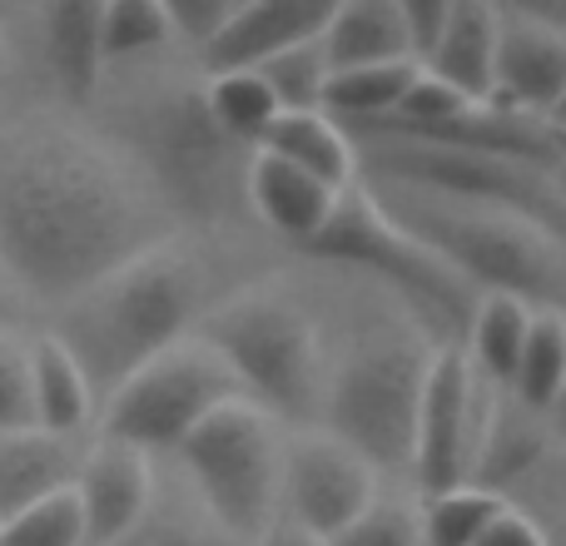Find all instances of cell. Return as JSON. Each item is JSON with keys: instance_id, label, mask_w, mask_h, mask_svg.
Returning <instances> with one entry per match:
<instances>
[{"instance_id": "6da1fadb", "label": "cell", "mask_w": 566, "mask_h": 546, "mask_svg": "<svg viewBox=\"0 0 566 546\" xmlns=\"http://www.w3.org/2000/svg\"><path fill=\"white\" fill-rule=\"evenodd\" d=\"M169 209L135 165L75 135L0 145V273L65 308L115 269L169 244Z\"/></svg>"}, {"instance_id": "7a4b0ae2", "label": "cell", "mask_w": 566, "mask_h": 546, "mask_svg": "<svg viewBox=\"0 0 566 546\" xmlns=\"http://www.w3.org/2000/svg\"><path fill=\"white\" fill-rule=\"evenodd\" d=\"M209 308V273L175 239L115 269L60 308L55 338L80 363L95 402L175 343L195 338Z\"/></svg>"}, {"instance_id": "3957f363", "label": "cell", "mask_w": 566, "mask_h": 546, "mask_svg": "<svg viewBox=\"0 0 566 546\" xmlns=\"http://www.w3.org/2000/svg\"><path fill=\"white\" fill-rule=\"evenodd\" d=\"M408 204H388V219L408 229L432 259H442L472 293H507L527 308H562L566 303V244L557 229L522 219L512 209H478V204H448V199L408 195L392 189Z\"/></svg>"}, {"instance_id": "277c9868", "label": "cell", "mask_w": 566, "mask_h": 546, "mask_svg": "<svg viewBox=\"0 0 566 546\" xmlns=\"http://www.w3.org/2000/svg\"><path fill=\"white\" fill-rule=\"evenodd\" d=\"M195 333L224 358L239 392L254 408H264L274 422H303L308 432L318 428L328 358L308 308L293 293L274 283L239 288L209 303Z\"/></svg>"}, {"instance_id": "5b68a950", "label": "cell", "mask_w": 566, "mask_h": 546, "mask_svg": "<svg viewBox=\"0 0 566 546\" xmlns=\"http://www.w3.org/2000/svg\"><path fill=\"white\" fill-rule=\"evenodd\" d=\"M428 363L432 348L418 333H373L353 343L328 363L313 432L358 452L373 472H408Z\"/></svg>"}, {"instance_id": "8992f818", "label": "cell", "mask_w": 566, "mask_h": 546, "mask_svg": "<svg viewBox=\"0 0 566 546\" xmlns=\"http://www.w3.org/2000/svg\"><path fill=\"white\" fill-rule=\"evenodd\" d=\"M175 458L224 542L254 546L279 522L283 438L279 422L249 398L209 412L175 448Z\"/></svg>"}, {"instance_id": "52a82bcc", "label": "cell", "mask_w": 566, "mask_h": 546, "mask_svg": "<svg viewBox=\"0 0 566 546\" xmlns=\"http://www.w3.org/2000/svg\"><path fill=\"white\" fill-rule=\"evenodd\" d=\"M125 149L155 199L175 214H224V199L244 189L249 149L229 145L209 119L205 95L195 90H165L149 95L119 119Z\"/></svg>"}, {"instance_id": "ba28073f", "label": "cell", "mask_w": 566, "mask_h": 546, "mask_svg": "<svg viewBox=\"0 0 566 546\" xmlns=\"http://www.w3.org/2000/svg\"><path fill=\"white\" fill-rule=\"evenodd\" d=\"M244 398L234 382V372L224 368L214 348L205 338H185L169 353L149 358L139 372H129L115 392L105 398L99 412V438L125 442V448L145 452H175L199 422L214 408Z\"/></svg>"}, {"instance_id": "9c48e42d", "label": "cell", "mask_w": 566, "mask_h": 546, "mask_svg": "<svg viewBox=\"0 0 566 546\" xmlns=\"http://www.w3.org/2000/svg\"><path fill=\"white\" fill-rule=\"evenodd\" d=\"M308 254L373 269L378 279H388L392 288L408 293L422 313H432V318L458 323V318H472V308H478V293L442 264V259H432L408 229L392 224L388 209L358 185L338 195V209H333L328 229L308 244Z\"/></svg>"}, {"instance_id": "30bf717a", "label": "cell", "mask_w": 566, "mask_h": 546, "mask_svg": "<svg viewBox=\"0 0 566 546\" xmlns=\"http://www.w3.org/2000/svg\"><path fill=\"white\" fill-rule=\"evenodd\" d=\"M478 388L482 378L472 372L468 353L458 343L432 348L428 382H422V402H418V432H412V468H408L422 502L442 497L452 487H468L472 452H478L482 422H488L478 418Z\"/></svg>"}, {"instance_id": "8fae6325", "label": "cell", "mask_w": 566, "mask_h": 546, "mask_svg": "<svg viewBox=\"0 0 566 546\" xmlns=\"http://www.w3.org/2000/svg\"><path fill=\"white\" fill-rule=\"evenodd\" d=\"M373 502H378V472L358 452L343 448V442L323 438V432H303L298 442L283 448L279 507H283V522L303 527L308 537L333 542Z\"/></svg>"}, {"instance_id": "7c38bea8", "label": "cell", "mask_w": 566, "mask_h": 546, "mask_svg": "<svg viewBox=\"0 0 566 546\" xmlns=\"http://www.w3.org/2000/svg\"><path fill=\"white\" fill-rule=\"evenodd\" d=\"M566 90V30L537 6H497V70L492 105L547 125Z\"/></svg>"}, {"instance_id": "4fadbf2b", "label": "cell", "mask_w": 566, "mask_h": 546, "mask_svg": "<svg viewBox=\"0 0 566 546\" xmlns=\"http://www.w3.org/2000/svg\"><path fill=\"white\" fill-rule=\"evenodd\" d=\"M75 497L80 517H85V546H115L155 507V468H149L145 452L99 438L80 458Z\"/></svg>"}, {"instance_id": "5bb4252c", "label": "cell", "mask_w": 566, "mask_h": 546, "mask_svg": "<svg viewBox=\"0 0 566 546\" xmlns=\"http://www.w3.org/2000/svg\"><path fill=\"white\" fill-rule=\"evenodd\" d=\"M333 15V0H239L229 25L199 50L205 75H234V70H259L283 45L323 35Z\"/></svg>"}, {"instance_id": "9a60e30c", "label": "cell", "mask_w": 566, "mask_h": 546, "mask_svg": "<svg viewBox=\"0 0 566 546\" xmlns=\"http://www.w3.org/2000/svg\"><path fill=\"white\" fill-rule=\"evenodd\" d=\"M35 35L45 50L50 85L65 105H90L105 85V50H99V0H50L35 10Z\"/></svg>"}, {"instance_id": "2e32d148", "label": "cell", "mask_w": 566, "mask_h": 546, "mask_svg": "<svg viewBox=\"0 0 566 546\" xmlns=\"http://www.w3.org/2000/svg\"><path fill=\"white\" fill-rule=\"evenodd\" d=\"M244 199L279 239H289L298 249H308L328 229L333 209H338V195L328 185L308 179L303 169H293L289 159L269 155V149H254V159H249Z\"/></svg>"}, {"instance_id": "e0dca14e", "label": "cell", "mask_w": 566, "mask_h": 546, "mask_svg": "<svg viewBox=\"0 0 566 546\" xmlns=\"http://www.w3.org/2000/svg\"><path fill=\"white\" fill-rule=\"evenodd\" d=\"M432 80L452 85L472 105H492V70H497V6L492 0H448L432 55L422 60Z\"/></svg>"}, {"instance_id": "ac0fdd59", "label": "cell", "mask_w": 566, "mask_h": 546, "mask_svg": "<svg viewBox=\"0 0 566 546\" xmlns=\"http://www.w3.org/2000/svg\"><path fill=\"white\" fill-rule=\"evenodd\" d=\"M80 458L70 438H50V432H15L0 438V522L30 512L35 502L55 497V492L75 487Z\"/></svg>"}, {"instance_id": "d6986e66", "label": "cell", "mask_w": 566, "mask_h": 546, "mask_svg": "<svg viewBox=\"0 0 566 546\" xmlns=\"http://www.w3.org/2000/svg\"><path fill=\"white\" fill-rule=\"evenodd\" d=\"M323 55L328 70H363L392 65L408 55V30H402V0H333V15L323 25Z\"/></svg>"}, {"instance_id": "ffe728a7", "label": "cell", "mask_w": 566, "mask_h": 546, "mask_svg": "<svg viewBox=\"0 0 566 546\" xmlns=\"http://www.w3.org/2000/svg\"><path fill=\"white\" fill-rule=\"evenodd\" d=\"M259 149L289 159L293 169H303L308 179L328 185L333 195L353 189V179H358V145H353L348 129L333 125L323 109H308V115H279Z\"/></svg>"}, {"instance_id": "44dd1931", "label": "cell", "mask_w": 566, "mask_h": 546, "mask_svg": "<svg viewBox=\"0 0 566 546\" xmlns=\"http://www.w3.org/2000/svg\"><path fill=\"white\" fill-rule=\"evenodd\" d=\"M30 402H35V428L50 438H75L95 412V392L55 333H40L30 343Z\"/></svg>"}, {"instance_id": "7402d4cb", "label": "cell", "mask_w": 566, "mask_h": 546, "mask_svg": "<svg viewBox=\"0 0 566 546\" xmlns=\"http://www.w3.org/2000/svg\"><path fill=\"white\" fill-rule=\"evenodd\" d=\"M412 80H418V65H412V60L333 70L328 85H323V115H328L333 125H343L348 135L353 129H368V125H388Z\"/></svg>"}, {"instance_id": "603a6c76", "label": "cell", "mask_w": 566, "mask_h": 546, "mask_svg": "<svg viewBox=\"0 0 566 546\" xmlns=\"http://www.w3.org/2000/svg\"><path fill=\"white\" fill-rule=\"evenodd\" d=\"M527 323L532 308L522 298H507V293H482L478 308L468 318V363L488 388L507 392L512 372H517L522 343H527Z\"/></svg>"}, {"instance_id": "cb8c5ba5", "label": "cell", "mask_w": 566, "mask_h": 546, "mask_svg": "<svg viewBox=\"0 0 566 546\" xmlns=\"http://www.w3.org/2000/svg\"><path fill=\"white\" fill-rule=\"evenodd\" d=\"M566 392V308H532L527 343H522L517 372L507 382V398L517 408L547 418Z\"/></svg>"}, {"instance_id": "d4e9b609", "label": "cell", "mask_w": 566, "mask_h": 546, "mask_svg": "<svg viewBox=\"0 0 566 546\" xmlns=\"http://www.w3.org/2000/svg\"><path fill=\"white\" fill-rule=\"evenodd\" d=\"M199 95H205V109H209V119L219 125V135H224L229 145L249 149V155L264 145V135L274 129V119H279L274 95H269V85L254 75V70L205 75Z\"/></svg>"}, {"instance_id": "484cf974", "label": "cell", "mask_w": 566, "mask_h": 546, "mask_svg": "<svg viewBox=\"0 0 566 546\" xmlns=\"http://www.w3.org/2000/svg\"><path fill=\"white\" fill-rule=\"evenodd\" d=\"M99 50H105V70L175 50L165 0H99Z\"/></svg>"}, {"instance_id": "4316f807", "label": "cell", "mask_w": 566, "mask_h": 546, "mask_svg": "<svg viewBox=\"0 0 566 546\" xmlns=\"http://www.w3.org/2000/svg\"><path fill=\"white\" fill-rule=\"evenodd\" d=\"M269 85L279 115H308V109H323V85H328V55H323V40H298V45H283L279 55H269L264 65L254 70Z\"/></svg>"}, {"instance_id": "83f0119b", "label": "cell", "mask_w": 566, "mask_h": 546, "mask_svg": "<svg viewBox=\"0 0 566 546\" xmlns=\"http://www.w3.org/2000/svg\"><path fill=\"white\" fill-rule=\"evenodd\" d=\"M502 507H507V497L482 487H452L442 497H428L418 512L422 546H478V537L492 527Z\"/></svg>"}, {"instance_id": "f1b7e54d", "label": "cell", "mask_w": 566, "mask_h": 546, "mask_svg": "<svg viewBox=\"0 0 566 546\" xmlns=\"http://www.w3.org/2000/svg\"><path fill=\"white\" fill-rule=\"evenodd\" d=\"M0 546H85V517H80L75 487L35 502L20 517L0 522Z\"/></svg>"}, {"instance_id": "f546056e", "label": "cell", "mask_w": 566, "mask_h": 546, "mask_svg": "<svg viewBox=\"0 0 566 546\" xmlns=\"http://www.w3.org/2000/svg\"><path fill=\"white\" fill-rule=\"evenodd\" d=\"M328 546H422V522L408 502H392L378 492V502L358 522H348Z\"/></svg>"}, {"instance_id": "4dcf8cb0", "label": "cell", "mask_w": 566, "mask_h": 546, "mask_svg": "<svg viewBox=\"0 0 566 546\" xmlns=\"http://www.w3.org/2000/svg\"><path fill=\"white\" fill-rule=\"evenodd\" d=\"M35 428V402H30V348L0 333V438Z\"/></svg>"}, {"instance_id": "1f68e13d", "label": "cell", "mask_w": 566, "mask_h": 546, "mask_svg": "<svg viewBox=\"0 0 566 546\" xmlns=\"http://www.w3.org/2000/svg\"><path fill=\"white\" fill-rule=\"evenodd\" d=\"M234 6L239 0H165L169 25H175V45H189L199 55V50L229 25Z\"/></svg>"}, {"instance_id": "d6a6232c", "label": "cell", "mask_w": 566, "mask_h": 546, "mask_svg": "<svg viewBox=\"0 0 566 546\" xmlns=\"http://www.w3.org/2000/svg\"><path fill=\"white\" fill-rule=\"evenodd\" d=\"M442 25H448V0H402V30H408V55L422 70V60L432 55Z\"/></svg>"}, {"instance_id": "836d02e7", "label": "cell", "mask_w": 566, "mask_h": 546, "mask_svg": "<svg viewBox=\"0 0 566 546\" xmlns=\"http://www.w3.org/2000/svg\"><path fill=\"white\" fill-rule=\"evenodd\" d=\"M478 546H552V542H547V532L527 517V512H517L507 502V507L492 517V527L478 537Z\"/></svg>"}, {"instance_id": "e575fe53", "label": "cell", "mask_w": 566, "mask_h": 546, "mask_svg": "<svg viewBox=\"0 0 566 546\" xmlns=\"http://www.w3.org/2000/svg\"><path fill=\"white\" fill-rule=\"evenodd\" d=\"M254 546H328V542H318V537H308V532L303 527H293V522H274V527L264 532V537H259Z\"/></svg>"}, {"instance_id": "d590c367", "label": "cell", "mask_w": 566, "mask_h": 546, "mask_svg": "<svg viewBox=\"0 0 566 546\" xmlns=\"http://www.w3.org/2000/svg\"><path fill=\"white\" fill-rule=\"evenodd\" d=\"M15 308H20V298H15V288H10V279L0 273V333H6V323H15Z\"/></svg>"}, {"instance_id": "8d00e7d4", "label": "cell", "mask_w": 566, "mask_h": 546, "mask_svg": "<svg viewBox=\"0 0 566 546\" xmlns=\"http://www.w3.org/2000/svg\"><path fill=\"white\" fill-rule=\"evenodd\" d=\"M547 428H552V432H557V438H562V448H566V392H562V398H557V408H552V412H547Z\"/></svg>"}, {"instance_id": "74e56055", "label": "cell", "mask_w": 566, "mask_h": 546, "mask_svg": "<svg viewBox=\"0 0 566 546\" xmlns=\"http://www.w3.org/2000/svg\"><path fill=\"white\" fill-rule=\"evenodd\" d=\"M547 129H566V90H562V99L552 105V115H547Z\"/></svg>"}, {"instance_id": "f35d334b", "label": "cell", "mask_w": 566, "mask_h": 546, "mask_svg": "<svg viewBox=\"0 0 566 546\" xmlns=\"http://www.w3.org/2000/svg\"><path fill=\"white\" fill-rule=\"evenodd\" d=\"M552 189H557V199L566 204V165H557V169H552Z\"/></svg>"}, {"instance_id": "ab89813d", "label": "cell", "mask_w": 566, "mask_h": 546, "mask_svg": "<svg viewBox=\"0 0 566 546\" xmlns=\"http://www.w3.org/2000/svg\"><path fill=\"white\" fill-rule=\"evenodd\" d=\"M6 65H10V40H6V25H0V75H6Z\"/></svg>"}, {"instance_id": "60d3db41", "label": "cell", "mask_w": 566, "mask_h": 546, "mask_svg": "<svg viewBox=\"0 0 566 546\" xmlns=\"http://www.w3.org/2000/svg\"><path fill=\"white\" fill-rule=\"evenodd\" d=\"M562 492H566V448H562Z\"/></svg>"}]
</instances>
